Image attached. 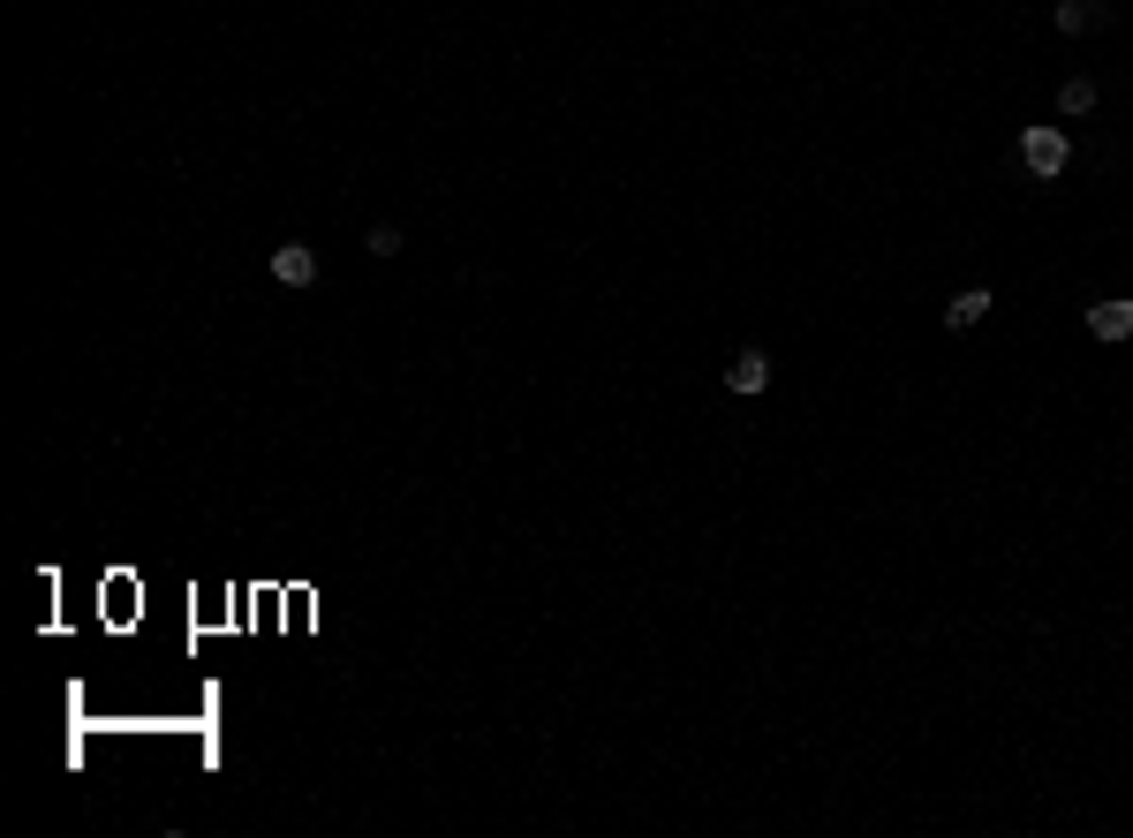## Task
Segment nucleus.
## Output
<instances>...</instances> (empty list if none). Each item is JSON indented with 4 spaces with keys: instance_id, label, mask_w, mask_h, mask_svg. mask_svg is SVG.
<instances>
[{
    "instance_id": "0eeeda50",
    "label": "nucleus",
    "mask_w": 1133,
    "mask_h": 838,
    "mask_svg": "<svg viewBox=\"0 0 1133 838\" xmlns=\"http://www.w3.org/2000/svg\"><path fill=\"white\" fill-rule=\"evenodd\" d=\"M1058 114H1065V122H1073V114H1095V84H1089V76H1065V84H1058Z\"/></svg>"
},
{
    "instance_id": "20e7f679",
    "label": "nucleus",
    "mask_w": 1133,
    "mask_h": 838,
    "mask_svg": "<svg viewBox=\"0 0 1133 838\" xmlns=\"http://www.w3.org/2000/svg\"><path fill=\"white\" fill-rule=\"evenodd\" d=\"M725 385H733V393H763V385H771V355H763V348H741L733 371H725Z\"/></svg>"
},
{
    "instance_id": "39448f33",
    "label": "nucleus",
    "mask_w": 1133,
    "mask_h": 838,
    "mask_svg": "<svg viewBox=\"0 0 1133 838\" xmlns=\"http://www.w3.org/2000/svg\"><path fill=\"white\" fill-rule=\"evenodd\" d=\"M1089 333L1095 340H1133V302H1095V310H1089Z\"/></svg>"
},
{
    "instance_id": "423d86ee",
    "label": "nucleus",
    "mask_w": 1133,
    "mask_h": 838,
    "mask_svg": "<svg viewBox=\"0 0 1133 838\" xmlns=\"http://www.w3.org/2000/svg\"><path fill=\"white\" fill-rule=\"evenodd\" d=\"M1050 23L1073 39V31H1095V23H1103V8H1095V0H1058V8H1050Z\"/></svg>"
},
{
    "instance_id": "7ed1b4c3",
    "label": "nucleus",
    "mask_w": 1133,
    "mask_h": 838,
    "mask_svg": "<svg viewBox=\"0 0 1133 838\" xmlns=\"http://www.w3.org/2000/svg\"><path fill=\"white\" fill-rule=\"evenodd\" d=\"M990 310H998V294H990V288H960L952 302H945V325H952V333H967V325H982Z\"/></svg>"
},
{
    "instance_id": "f257e3e1",
    "label": "nucleus",
    "mask_w": 1133,
    "mask_h": 838,
    "mask_svg": "<svg viewBox=\"0 0 1133 838\" xmlns=\"http://www.w3.org/2000/svg\"><path fill=\"white\" fill-rule=\"evenodd\" d=\"M1065 159H1073L1065 128H1028V136H1020V167L1036 174V182H1058V174H1065Z\"/></svg>"
},
{
    "instance_id": "6e6552de",
    "label": "nucleus",
    "mask_w": 1133,
    "mask_h": 838,
    "mask_svg": "<svg viewBox=\"0 0 1133 838\" xmlns=\"http://www.w3.org/2000/svg\"><path fill=\"white\" fill-rule=\"evenodd\" d=\"M371 257H401V227H393V219H378V227H371Z\"/></svg>"
},
{
    "instance_id": "f03ea898",
    "label": "nucleus",
    "mask_w": 1133,
    "mask_h": 838,
    "mask_svg": "<svg viewBox=\"0 0 1133 838\" xmlns=\"http://www.w3.org/2000/svg\"><path fill=\"white\" fill-rule=\"evenodd\" d=\"M272 280H280V288H310V280H318V250H310V242H280V250H272Z\"/></svg>"
}]
</instances>
